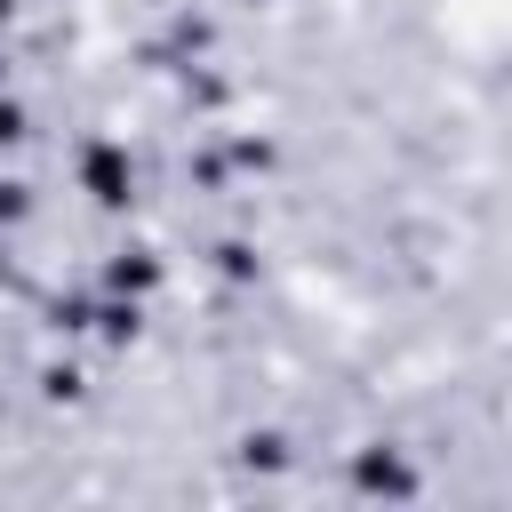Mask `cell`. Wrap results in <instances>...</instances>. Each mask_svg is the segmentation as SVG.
Instances as JSON below:
<instances>
[{
	"label": "cell",
	"mask_w": 512,
	"mask_h": 512,
	"mask_svg": "<svg viewBox=\"0 0 512 512\" xmlns=\"http://www.w3.org/2000/svg\"><path fill=\"white\" fill-rule=\"evenodd\" d=\"M0 144H16V104H0Z\"/></svg>",
	"instance_id": "obj_2"
},
{
	"label": "cell",
	"mask_w": 512,
	"mask_h": 512,
	"mask_svg": "<svg viewBox=\"0 0 512 512\" xmlns=\"http://www.w3.org/2000/svg\"><path fill=\"white\" fill-rule=\"evenodd\" d=\"M0 16H8V0H0Z\"/></svg>",
	"instance_id": "obj_3"
},
{
	"label": "cell",
	"mask_w": 512,
	"mask_h": 512,
	"mask_svg": "<svg viewBox=\"0 0 512 512\" xmlns=\"http://www.w3.org/2000/svg\"><path fill=\"white\" fill-rule=\"evenodd\" d=\"M80 184H88L104 208H120V200H128V152H120V144H88V160H80Z\"/></svg>",
	"instance_id": "obj_1"
}]
</instances>
